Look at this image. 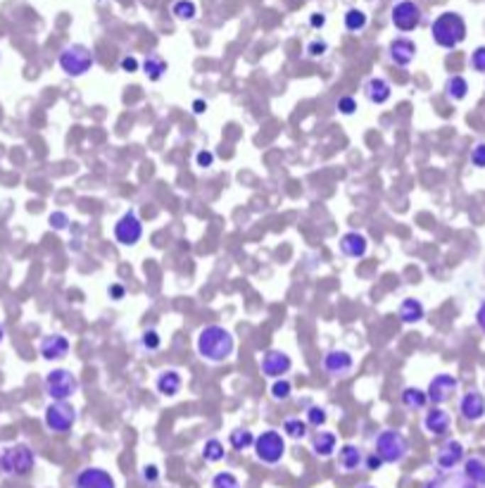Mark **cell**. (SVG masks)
I'll use <instances>...</instances> for the list:
<instances>
[{
  "label": "cell",
  "instance_id": "cell-43",
  "mask_svg": "<svg viewBox=\"0 0 485 488\" xmlns=\"http://www.w3.org/2000/svg\"><path fill=\"white\" fill-rule=\"evenodd\" d=\"M338 110L340 114H354L357 112V100H354L352 96H345L338 100Z\"/></svg>",
  "mask_w": 485,
  "mask_h": 488
},
{
  "label": "cell",
  "instance_id": "cell-7",
  "mask_svg": "<svg viewBox=\"0 0 485 488\" xmlns=\"http://www.w3.org/2000/svg\"><path fill=\"white\" fill-rule=\"evenodd\" d=\"M252 448H255L257 460H262L264 465H278L285 455V438L281 436V431L266 429L259 436H255Z\"/></svg>",
  "mask_w": 485,
  "mask_h": 488
},
{
  "label": "cell",
  "instance_id": "cell-41",
  "mask_svg": "<svg viewBox=\"0 0 485 488\" xmlns=\"http://www.w3.org/2000/svg\"><path fill=\"white\" fill-rule=\"evenodd\" d=\"M48 222H50V227L55 229V232H65L67 224H70V217H67L65 212H53L50 217H48Z\"/></svg>",
  "mask_w": 485,
  "mask_h": 488
},
{
  "label": "cell",
  "instance_id": "cell-15",
  "mask_svg": "<svg viewBox=\"0 0 485 488\" xmlns=\"http://www.w3.org/2000/svg\"><path fill=\"white\" fill-rule=\"evenodd\" d=\"M388 55L398 67H409L416 58V43L407 36H398L388 45Z\"/></svg>",
  "mask_w": 485,
  "mask_h": 488
},
{
  "label": "cell",
  "instance_id": "cell-19",
  "mask_svg": "<svg viewBox=\"0 0 485 488\" xmlns=\"http://www.w3.org/2000/svg\"><path fill=\"white\" fill-rule=\"evenodd\" d=\"M449 426H452V419L442 408H430L426 412V417H423V429H426L430 436H445L449 431Z\"/></svg>",
  "mask_w": 485,
  "mask_h": 488
},
{
  "label": "cell",
  "instance_id": "cell-28",
  "mask_svg": "<svg viewBox=\"0 0 485 488\" xmlns=\"http://www.w3.org/2000/svg\"><path fill=\"white\" fill-rule=\"evenodd\" d=\"M400 401L407 410H423L428 403V396H426V391L416 389V386H407V389L402 391Z\"/></svg>",
  "mask_w": 485,
  "mask_h": 488
},
{
  "label": "cell",
  "instance_id": "cell-16",
  "mask_svg": "<svg viewBox=\"0 0 485 488\" xmlns=\"http://www.w3.org/2000/svg\"><path fill=\"white\" fill-rule=\"evenodd\" d=\"M38 352L48 362L62 360V357H67V352H70V341L62 334H50L38 343Z\"/></svg>",
  "mask_w": 485,
  "mask_h": 488
},
{
  "label": "cell",
  "instance_id": "cell-14",
  "mask_svg": "<svg viewBox=\"0 0 485 488\" xmlns=\"http://www.w3.org/2000/svg\"><path fill=\"white\" fill-rule=\"evenodd\" d=\"M354 367V360L352 355L347 350H329L324 355V369L326 374L336 376V379H343L352 372Z\"/></svg>",
  "mask_w": 485,
  "mask_h": 488
},
{
  "label": "cell",
  "instance_id": "cell-46",
  "mask_svg": "<svg viewBox=\"0 0 485 488\" xmlns=\"http://www.w3.org/2000/svg\"><path fill=\"white\" fill-rule=\"evenodd\" d=\"M121 72H129V74H133V72H138V60H136L133 55H126V58H121Z\"/></svg>",
  "mask_w": 485,
  "mask_h": 488
},
{
  "label": "cell",
  "instance_id": "cell-38",
  "mask_svg": "<svg viewBox=\"0 0 485 488\" xmlns=\"http://www.w3.org/2000/svg\"><path fill=\"white\" fill-rule=\"evenodd\" d=\"M326 50H329V43H326L324 38H314L307 43V55L310 58H321L326 55Z\"/></svg>",
  "mask_w": 485,
  "mask_h": 488
},
{
  "label": "cell",
  "instance_id": "cell-20",
  "mask_svg": "<svg viewBox=\"0 0 485 488\" xmlns=\"http://www.w3.org/2000/svg\"><path fill=\"white\" fill-rule=\"evenodd\" d=\"M340 253L347 255V257H354V260H359V257H364L366 255V250H369V241H366V236L364 234H359V232H347L340 236Z\"/></svg>",
  "mask_w": 485,
  "mask_h": 488
},
{
  "label": "cell",
  "instance_id": "cell-33",
  "mask_svg": "<svg viewBox=\"0 0 485 488\" xmlns=\"http://www.w3.org/2000/svg\"><path fill=\"white\" fill-rule=\"evenodd\" d=\"M224 455H227V450H224V443L219 438H209L207 443L202 445V457H205V462H222Z\"/></svg>",
  "mask_w": 485,
  "mask_h": 488
},
{
  "label": "cell",
  "instance_id": "cell-30",
  "mask_svg": "<svg viewBox=\"0 0 485 488\" xmlns=\"http://www.w3.org/2000/svg\"><path fill=\"white\" fill-rule=\"evenodd\" d=\"M229 443L234 450L243 452V450H248L255 445V433H252L250 429H234L229 433Z\"/></svg>",
  "mask_w": 485,
  "mask_h": 488
},
{
  "label": "cell",
  "instance_id": "cell-54",
  "mask_svg": "<svg viewBox=\"0 0 485 488\" xmlns=\"http://www.w3.org/2000/svg\"><path fill=\"white\" fill-rule=\"evenodd\" d=\"M359 488H376V486H369V484H364V486H359Z\"/></svg>",
  "mask_w": 485,
  "mask_h": 488
},
{
  "label": "cell",
  "instance_id": "cell-44",
  "mask_svg": "<svg viewBox=\"0 0 485 488\" xmlns=\"http://www.w3.org/2000/svg\"><path fill=\"white\" fill-rule=\"evenodd\" d=\"M141 477L146 484H157V481H160V470H157L155 465H146L141 470Z\"/></svg>",
  "mask_w": 485,
  "mask_h": 488
},
{
  "label": "cell",
  "instance_id": "cell-50",
  "mask_svg": "<svg viewBox=\"0 0 485 488\" xmlns=\"http://www.w3.org/2000/svg\"><path fill=\"white\" fill-rule=\"evenodd\" d=\"M205 110H207V103H205V100H195V103H193V112L195 114H202Z\"/></svg>",
  "mask_w": 485,
  "mask_h": 488
},
{
  "label": "cell",
  "instance_id": "cell-26",
  "mask_svg": "<svg viewBox=\"0 0 485 488\" xmlns=\"http://www.w3.org/2000/svg\"><path fill=\"white\" fill-rule=\"evenodd\" d=\"M143 74L150 81H160L167 74V60L160 53H148V58L143 60Z\"/></svg>",
  "mask_w": 485,
  "mask_h": 488
},
{
  "label": "cell",
  "instance_id": "cell-48",
  "mask_svg": "<svg viewBox=\"0 0 485 488\" xmlns=\"http://www.w3.org/2000/svg\"><path fill=\"white\" fill-rule=\"evenodd\" d=\"M310 24L314 26V29H324V26H326V15H324V12H314V15L310 17Z\"/></svg>",
  "mask_w": 485,
  "mask_h": 488
},
{
  "label": "cell",
  "instance_id": "cell-42",
  "mask_svg": "<svg viewBox=\"0 0 485 488\" xmlns=\"http://www.w3.org/2000/svg\"><path fill=\"white\" fill-rule=\"evenodd\" d=\"M471 165L485 169V143L474 146V151H471Z\"/></svg>",
  "mask_w": 485,
  "mask_h": 488
},
{
  "label": "cell",
  "instance_id": "cell-23",
  "mask_svg": "<svg viewBox=\"0 0 485 488\" xmlns=\"http://www.w3.org/2000/svg\"><path fill=\"white\" fill-rule=\"evenodd\" d=\"M155 386H157V393H160V396L174 398L176 393L181 391V386H183L181 372H176V369H165V372H160V376H157Z\"/></svg>",
  "mask_w": 485,
  "mask_h": 488
},
{
  "label": "cell",
  "instance_id": "cell-49",
  "mask_svg": "<svg viewBox=\"0 0 485 488\" xmlns=\"http://www.w3.org/2000/svg\"><path fill=\"white\" fill-rule=\"evenodd\" d=\"M476 324L481 327V331L485 334V300L481 303V308H478V313H476Z\"/></svg>",
  "mask_w": 485,
  "mask_h": 488
},
{
  "label": "cell",
  "instance_id": "cell-22",
  "mask_svg": "<svg viewBox=\"0 0 485 488\" xmlns=\"http://www.w3.org/2000/svg\"><path fill=\"white\" fill-rule=\"evenodd\" d=\"M338 465L343 472H357L361 465H364V452H361L359 445L354 443H345L338 452Z\"/></svg>",
  "mask_w": 485,
  "mask_h": 488
},
{
  "label": "cell",
  "instance_id": "cell-35",
  "mask_svg": "<svg viewBox=\"0 0 485 488\" xmlns=\"http://www.w3.org/2000/svg\"><path fill=\"white\" fill-rule=\"evenodd\" d=\"M290 393H293V384L288 381V379H276L274 384H271V398L278 403H283V401H288L290 398Z\"/></svg>",
  "mask_w": 485,
  "mask_h": 488
},
{
  "label": "cell",
  "instance_id": "cell-3",
  "mask_svg": "<svg viewBox=\"0 0 485 488\" xmlns=\"http://www.w3.org/2000/svg\"><path fill=\"white\" fill-rule=\"evenodd\" d=\"M33 465H36V455L26 443L0 448V472L5 477H26L33 470Z\"/></svg>",
  "mask_w": 485,
  "mask_h": 488
},
{
  "label": "cell",
  "instance_id": "cell-52",
  "mask_svg": "<svg viewBox=\"0 0 485 488\" xmlns=\"http://www.w3.org/2000/svg\"><path fill=\"white\" fill-rule=\"evenodd\" d=\"M423 488H442V484H440L438 479H433V481H428V484L423 486Z\"/></svg>",
  "mask_w": 485,
  "mask_h": 488
},
{
  "label": "cell",
  "instance_id": "cell-21",
  "mask_svg": "<svg viewBox=\"0 0 485 488\" xmlns=\"http://www.w3.org/2000/svg\"><path fill=\"white\" fill-rule=\"evenodd\" d=\"M364 96L369 103H374V105H383L391 100L393 96V88L391 84L383 79V77H371V79H366V84H364Z\"/></svg>",
  "mask_w": 485,
  "mask_h": 488
},
{
  "label": "cell",
  "instance_id": "cell-45",
  "mask_svg": "<svg viewBox=\"0 0 485 488\" xmlns=\"http://www.w3.org/2000/svg\"><path fill=\"white\" fill-rule=\"evenodd\" d=\"M195 162H197V167H202V169H207L214 165V153H209V151H200L195 155Z\"/></svg>",
  "mask_w": 485,
  "mask_h": 488
},
{
  "label": "cell",
  "instance_id": "cell-27",
  "mask_svg": "<svg viewBox=\"0 0 485 488\" xmlns=\"http://www.w3.org/2000/svg\"><path fill=\"white\" fill-rule=\"evenodd\" d=\"M464 477L471 481V486H485V460L469 457L464 462Z\"/></svg>",
  "mask_w": 485,
  "mask_h": 488
},
{
  "label": "cell",
  "instance_id": "cell-8",
  "mask_svg": "<svg viewBox=\"0 0 485 488\" xmlns=\"http://www.w3.org/2000/svg\"><path fill=\"white\" fill-rule=\"evenodd\" d=\"M43 422L48 431L53 433H67L77 422V410L67 401H53L43 412Z\"/></svg>",
  "mask_w": 485,
  "mask_h": 488
},
{
  "label": "cell",
  "instance_id": "cell-12",
  "mask_svg": "<svg viewBox=\"0 0 485 488\" xmlns=\"http://www.w3.org/2000/svg\"><path fill=\"white\" fill-rule=\"evenodd\" d=\"M457 386H459V381H457L452 374H438V376H433V381H430L428 389H426L428 403H433V405L447 403L449 398L454 396Z\"/></svg>",
  "mask_w": 485,
  "mask_h": 488
},
{
  "label": "cell",
  "instance_id": "cell-4",
  "mask_svg": "<svg viewBox=\"0 0 485 488\" xmlns=\"http://www.w3.org/2000/svg\"><path fill=\"white\" fill-rule=\"evenodd\" d=\"M409 452V440L398 429H383L376 436V455L386 465H400Z\"/></svg>",
  "mask_w": 485,
  "mask_h": 488
},
{
  "label": "cell",
  "instance_id": "cell-18",
  "mask_svg": "<svg viewBox=\"0 0 485 488\" xmlns=\"http://www.w3.org/2000/svg\"><path fill=\"white\" fill-rule=\"evenodd\" d=\"M462 460H464V445L459 440H447V443H442L438 455H435V465H438V470L449 472V470H454Z\"/></svg>",
  "mask_w": 485,
  "mask_h": 488
},
{
  "label": "cell",
  "instance_id": "cell-6",
  "mask_svg": "<svg viewBox=\"0 0 485 488\" xmlns=\"http://www.w3.org/2000/svg\"><path fill=\"white\" fill-rule=\"evenodd\" d=\"M43 389H45V396L50 398V401H70L74 393L79 391V379L72 369L60 367V369L48 372Z\"/></svg>",
  "mask_w": 485,
  "mask_h": 488
},
{
  "label": "cell",
  "instance_id": "cell-5",
  "mask_svg": "<svg viewBox=\"0 0 485 488\" xmlns=\"http://www.w3.org/2000/svg\"><path fill=\"white\" fill-rule=\"evenodd\" d=\"M58 65L67 77L77 79V77H84V74L95 65V55L88 45L72 43V45H67V48H62V53H60V58H58Z\"/></svg>",
  "mask_w": 485,
  "mask_h": 488
},
{
  "label": "cell",
  "instance_id": "cell-2",
  "mask_svg": "<svg viewBox=\"0 0 485 488\" xmlns=\"http://www.w3.org/2000/svg\"><path fill=\"white\" fill-rule=\"evenodd\" d=\"M430 36L440 48L452 50L467 38V22H464L459 12H442L430 24Z\"/></svg>",
  "mask_w": 485,
  "mask_h": 488
},
{
  "label": "cell",
  "instance_id": "cell-32",
  "mask_svg": "<svg viewBox=\"0 0 485 488\" xmlns=\"http://www.w3.org/2000/svg\"><path fill=\"white\" fill-rule=\"evenodd\" d=\"M307 419H300V417H288L283 422V433L288 438H293V440H303L305 436H307Z\"/></svg>",
  "mask_w": 485,
  "mask_h": 488
},
{
  "label": "cell",
  "instance_id": "cell-51",
  "mask_svg": "<svg viewBox=\"0 0 485 488\" xmlns=\"http://www.w3.org/2000/svg\"><path fill=\"white\" fill-rule=\"evenodd\" d=\"M110 295L114 298V300H121V295H124V288H121L119 283H117V286H112V288H110Z\"/></svg>",
  "mask_w": 485,
  "mask_h": 488
},
{
  "label": "cell",
  "instance_id": "cell-34",
  "mask_svg": "<svg viewBox=\"0 0 485 488\" xmlns=\"http://www.w3.org/2000/svg\"><path fill=\"white\" fill-rule=\"evenodd\" d=\"M172 15L179 19V22H190L197 15V5L193 0H176L172 5Z\"/></svg>",
  "mask_w": 485,
  "mask_h": 488
},
{
  "label": "cell",
  "instance_id": "cell-1",
  "mask_svg": "<svg viewBox=\"0 0 485 488\" xmlns=\"http://www.w3.org/2000/svg\"><path fill=\"white\" fill-rule=\"evenodd\" d=\"M195 348L197 355L202 360H207L212 364L227 362L236 350V338L229 329L219 327V324H212V327H205L195 338Z\"/></svg>",
  "mask_w": 485,
  "mask_h": 488
},
{
  "label": "cell",
  "instance_id": "cell-25",
  "mask_svg": "<svg viewBox=\"0 0 485 488\" xmlns=\"http://www.w3.org/2000/svg\"><path fill=\"white\" fill-rule=\"evenodd\" d=\"M400 322L402 324H419L423 320V315H426V310H423L421 300H416V298H405V300L400 303Z\"/></svg>",
  "mask_w": 485,
  "mask_h": 488
},
{
  "label": "cell",
  "instance_id": "cell-36",
  "mask_svg": "<svg viewBox=\"0 0 485 488\" xmlns=\"http://www.w3.org/2000/svg\"><path fill=\"white\" fill-rule=\"evenodd\" d=\"M212 488H241V481L236 479V474L231 472H219L212 479Z\"/></svg>",
  "mask_w": 485,
  "mask_h": 488
},
{
  "label": "cell",
  "instance_id": "cell-37",
  "mask_svg": "<svg viewBox=\"0 0 485 488\" xmlns=\"http://www.w3.org/2000/svg\"><path fill=\"white\" fill-rule=\"evenodd\" d=\"M326 419H329V415H326V410L319 408V405H312V408L307 410V424L317 426V429L326 424Z\"/></svg>",
  "mask_w": 485,
  "mask_h": 488
},
{
  "label": "cell",
  "instance_id": "cell-24",
  "mask_svg": "<svg viewBox=\"0 0 485 488\" xmlns=\"http://www.w3.org/2000/svg\"><path fill=\"white\" fill-rule=\"evenodd\" d=\"M338 448V438L333 431H317L312 438V452L317 457H331Z\"/></svg>",
  "mask_w": 485,
  "mask_h": 488
},
{
  "label": "cell",
  "instance_id": "cell-31",
  "mask_svg": "<svg viewBox=\"0 0 485 488\" xmlns=\"http://www.w3.org/2000/svg\"><path fill=\"white\" fill-rule=\"evenodd\" d=\"M445 93L452 100H464L469 96V81L464 77H449L445 81Z\"/></svg>",
  "mask_w": 485,
  "mask_h": 488
},
{
  "label": "cell",
  "instance_id": "cell-29",
  "mask_svg": "<svg viewBox=\"0 0 485 488\" xmlns=\"http://www.w3.org/2000/svg\"><path fill=\"white\" fill-rule=\"evenodd\" d=\"M345 29L350 31V33H359V31H364L366 29V24H369V15L364 10H359V8H350L345 12Z\"/></svg>",
  "mask_w": 485,
  "mask_h": 488
},
{
  "label": "cell",
  "instance_id": "cell-10",
  "mask_svg": "<svg viewBox=\"0 0 485 488\" xmlns=\"http://www.w3.org/2000/svg\"><path fill=\"white\" fill-rule=\"evenodd\" d=\"M114 239H117L119 246L131 248L143 239V224L136 215V210H129L119 217V222L114 224Z\"/></svg>",
  "mask_w": 485,
  "mask_h": 488
},
{
  "label": "cell",
  "instance_id": "cell-53",
  "mask_svg": "<svg viewBox=\"0 0 485 488\" xmlns=\"http://www.w3.org/2000/svg\"><path fill=\"white\" fill-rule=\"evenodd\" d=\"M3 338H5V329H3V324H0V343H3Z\"/></svg>",
  "mask_w": 485,
  "mask_h": 488
},
{
  "label": "cell",
  "instance_id": "cell-17",
  "mask_svg": "<svg viewBox=\"0 0 485 488\" xmlns=\"http://www.w3.org/2000/svg\"><path fill=\"white\" fill-rule=\"evenodd\" d=\"M459 412L467 422H478L485 417V396L481 391H469L462 396L459 401Z\"/></svg>",
  "mask_w": 485,
  "mask_h": 488
},
{
  "label": "cell",
  "instance_id": "cell-39",
  "mask_svg": "<svg viewBox=\"0 0 485 488\" xmlns=\"http://www.w3.org/2000/svg\"><path fill=\"white\" fill-rule=\"evenodd\" d=\"M141 345L146 350H157L162 345V338H160V334H157V331H146V334H143V338H141Z\"/></svg>",
  "mask_w": 485,
  "mask_h": 488
},
{
  "label": "cell",
  "instance_id": "cell-47",
  "mask_svg": "<svg viewBox=\"0 0 485 488\" xmlns=\"http://www.w3.org/2000/svg\"><path fill=\"white\" fill-rule=\"evenodd\" d=\"M364 465H366V470H369V472H378L381 467H383L386 462H383V460H381V457L374 452V455H369V457L364 460Z\"/></svg>",
  "mask_w": 485,
  "mask_h": 488
},
{
  "label": "cell",
  "instance_id": "cell-40",
  "mask_svg": "<svg viewBox=\"0 0 485 488\" xmlns=\"http://www.w3.org/2000/svg\"><path fill=\"white\" fill-rule=\"evenodd\" d=\"M471 67H474L476 72L485 74V45H478V48L471 53Z\"/></svg>",
  "mask_w": 485,
  "mask_h": 488
},
{
  "label": "cell",
  "instance_id": "cell-11",
  "mask_svg": "<svg viewBox=\"0 0 485 488\" xmlns=\"http://www.w3.org/2000/svg\"><path fill=\"white\" fill-rule=\"evenodd\" d=\"M74 488H117L114 477L102 467H86L74 479Z\"/></svg>",
  "mask_w": 485,
  "mask_h": 488
},
{
  "label": "cell",
  "instance_id": "cell-9",
  "mask_svg": "<svg viewBox=\"0 0 485 488\" xmlns=\"http://www.w3.org/2000/svg\"><path fill=\"white\" fill-rule=\"evenodd\" d=\"M391 19H393L395 29L402 31V33H409V31L419 29L423 12L419 8V3H414V0H400V3L393 5Z\"/></svg>",
  "mask_w": 485,
  "mask_h": 488
},
{
  "label": "cell",
  "instance_id": "cell-13",
  "mask_svg": "<svg viewBox=\"0 0 485 488\" xmlns=\"http://www.w3.org/2000/svg\"><path fill=\"white\" fill-rule=\"evenodd\" d=\"M293 369V360L285 355L283 350H266L262 357V372L264 376L271 379H281Z\"/></svg>",
  "mask_w": 485,
  "mask_h": 488
}]
</instances>
